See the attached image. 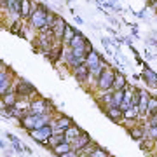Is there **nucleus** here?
<instances>
[{"mask_svg":"<svg viewBox=\"0 0 157 157\" xmlns=\"http://www.w3.org/2000/svg\"><path fill=\"white\" fill-rule=\"evenodd\" d=\"M63 44L61 42H54V45H52V49L49 51V52H45V58L47 59H51V63H59V59L63 58Z\"/></svg>","mask_w":157,"mask_h":157,"instance_id":"obj_10","label":"nucleus"},{"mask_svg":"<svg viewBox=\"0 0 157 157\" xmlns=\"http://www.w3.org/2000/svg\"><path fill=\"white\" fill-rule=\"evenodd\" d=\"M2 100V103H4V107H14L17 101V94L14 93V89H11L9 93H6V94L0 98Z\"/></svg>","mask_w":157,"mask_h":157,"instance_id":"obj_23","label":"nucleus"},{"mask_svg":"<svg viewBox=\"0 0 157 157\" xmlns=\"http://www.w3.org/2000/svg\"><path fill=\"white\" fill-rule=\"evenodd\" d=\"M28 135L32 140H35L37 143H42L44 140H49L52 136V126L47 124V126H42L39 129H33V131H28Z\"/></svg>","mask_w":157,"mask_h":157,"instance_id":"obj_6","label":"nucleus"},{"mask_svg":"<svg viewBox=\"0 0 157 157\" xmlns=\"http://www.w3.org/2000/svg\"><path fill=\"white\" fill-rule=\"evenodd\" d=\"M150 2H154V0H150Z\"/></svg>","mask_w":157,"mask_h":157,"instance_id":"obj_39","label":"nucleus"},{"mask_svg":"<svg viewBox=\"0 0 157 157\" xmlns=\"http://www.w3.org/2000/svg\"><path fill=\"white\" fill-rule=\"evenodd\" d=\"M12 89H14V93L17 94V98H26V100H30V101L39 96V91L35 89V86L32 84V82H28L26 78H21V77L14 78Z\"/></svg>","mask_w":157,"mask_h":157,"instance_id":"obj_1","label":"nucleus"},{"mask_svg":"<svg viewBox=\"0 0 157 157\" xmlns=\"http://www.w3.org/2000/svg\"><path fill=\"white\" fill-rule=\"evenodd\" d=\"M129 135H131V138L133 140H136L138 143H140L143 138H147V126H133V128H129Z\"/></svg>","mask_w":157,"mask_h":157,"instance_id":"obj_14","label":"nucleus"},{"mask_svg":"<svg viewBox=\"0 0 157 157\" xmlns=\"http://www.w3.org/2000/svg\"><path fill=\"white\" fill-rule=\"evenodd\" d=\"M65 141V133H52V136L49 138V147L52 148L58 143H63Z\"/></svg>","mask_w":157,"mask_h":157,"instance_id":"obj_28","label":"nucleus"},{"mask_svg":"<svg viewBox=\"0 0 157 157\" xmlns=\"http://www.w3.org/2000/svg\"><path fill=\"white\" fill-rule=\"evenodd\" d=\"M147 138H150V140L157 141V126H152V128H148V126H147Z\"/></svg>","mask_w":157,"mask_h":157,"instance_id":"obj_29","label":"nucleus"},{"mask_svg":"<svg viewBox=\"0 0 157 157\" xmlns=\"http://www.w3.org/2000/svg\"><path fill=\"white\" fill-rule=\"evenodd\" d=\"M112 2H115V0H112Z\"/></svg>","mask_w":157,"mask_h":157,"instance_id":"obj_38","label":"nucleus"},{"mask_svg":"<svg viewBox=\"0 0 157 157\" xmlns=\"http://www.w3.org/2000/svg\"><path fill=\"white\" fill-rule=\"evenodd\" d=\"M65 25H67V21H65L61 16H56L54 25H52V37H54V40H56V42H61L63 32H65ZM61 44H63V42H61Z\"/></svg>","mask_w":157,"mask_h":157,"instance_id":"obj_11","label":"nucleus"},{"mask_svg":"<svg viewBox=\"0 0 157 157\" xmlns=\"http://www.w3.org/2000/svg\"><path fill=\"white\" fill-rule=\"evenodd\" d=\"M30 113H37V115H52V103L45 98H33L30 101V108H28Z\"/></svg>","mask_w":157,"mask_h":157,"instance_id":"obj_4","label":"nucleus"},{"mask_svg":"<svg viewBox=\"0 0 157 157\" xmlns=\"http://www.w3.org/2000/svg\"><path fill=\"white\" fill-rule=\"evenodd\" d=\"M143 80L148 84V87H154V89H157V73L154 72V70H150V68H145V70H143Z\"/></svg>","mask_w":157,"mask_h":157,"instance_id":"obj_17","label":"nucleus"},{"mask_svg":"<svg viewBox=\"0 0 157 157\" xmlns=\"http://www.w3.org/2000/svg\"><path fill=\"white\" fill-rule=\"evenodd\" d=\"M11 68H7V67H0V82L2 80H6L7 78V75H11Z\"/></svg>","mask_w":157,"mask_h":157,"instance_id":"obj_32","label":"nucleus"},{"mask_svg":"<svg viewBox=\"0 0 157 157\" xmlns=\"http://www.w3.org/2000/svg\"><path fill=\"white\" fill-rule=\"evenodd\" d=\"M98 147H100V145H96L94 141H91L89 145H86V147H84V150H82V152H84V154H87V155H91V154H93V152H94Z\"/></svg>","mask_w":157,"mask_h":157,"instance_id":"obj_31","label":"nucleus"},{"mask_svg":"<svg viewBox=\"0 0 157 157\" xmlns=\"http://www.w3.org/2000/svg\"><path fill=\"white\" fill-rule=\"evenodd\" d=\"M35 6L32 4V0H19V14H21V21L23 19H26L28 21L30 14L33 12Z\"/></svg>","mask_w":157,"mask_h":157,"instance_id":"obj_13","label":"nucleus"},{"mask_svg":"<svg viewBox=\"0 0 157 157\" xmlns=\"http://www.w3.org/2000/svg\"><path fill=\"white\" fill-rule=\"evenodd\" d=\"M155 113H157V98L155 96H150V98H148V105H147L145 117L148 119L150 115H155Z\"/></svg>","mask_w":157,"mask_h":157,"instance_id":"obj_26","label":"nucleus"},{"mask_svg":"<svg viewBox=\"0 0 157 157\" xmlns=\"http://www.w3.org/2000/svg\"><path fill=\"white\" fill-rule=\"evenodd\" d=\"M148 98L150 94L147 93L145 89H140V100H138V113H140V117H145L147 113V105H148Z\"/></svg>","mask_w":157,"mask_h":157,"instance_id":"obj_15","label":"nucleus"},{"mask_svg":"<svg viewBox=\"0 0 157 157\" xmlns=\"http://www.w3.org/2000/svg\"><path fill=\"white\" fill-rule=\"evenodd\" d=\"M51 9L45 4H37V7L33 9V12L30 14V17H28V23H30V26L33 30H42L44 26H47V12H49Z\"/></svg>","mask_w":157,"mask_h":157,"instance_id":"obj_2","label":"nucleus"},{"mask_svg":"<svg viewBox=\"0 0 157 157\" xmlns=\"http://www.w3.org/2000/svg\"><path fill=\"white\" fill-rule=\"evenodd\" d=\"M77 154H78V152L70 150V152H67V154H65V155H61V157H77Z\"/></svg>","mask_w":157,"mask_h":157,"instance_id":"obj_35","label":"nucleus"},{"mask_svg":"<svg viewBox=\"0 0 157 157\" xmlns=\"http://www.w3.org/2000/svg\"><path fill=\"white\" fill-rule=\"evenodd\" d=\"M128 86V78L124 77L122 73L115 72V77H113V84H112V91H119V89H124Z\"/></svg>","mask_w":157,"mask_h":157,"instance_id":"obj_21","label":"nucleus"},{"mask_svg":"<svg viewBox=\"0 0 157 157\" xmlns=\"http://www.w3.org/2000/svg\"><path fill=\"white\" fill-rule=\"evenodd\" d=\"M51 150H52V154H54L56 157H61V155H65L67 152L72 150V145H70L68 141H63V143H58V145H54Z\"/></svg>","mask_w":157,"mask_h":157,"instance_id":"obj_19","label":"nucleus"},{"mask_svg":"<svg viewBox=\"0 0 157 157\" xmlns=\"http://www.w3.org/2000/svg\"><path fill=\"white\" fill-rule=\"evenodd\" d=\"M72 72H73V77L77 78V82H80V84H84V82H87L91 78V70L86 67L84 63L78 65V67H75Z\"/></svg>","mask_w":157,"mask_h":157,"instance_id":"obj_9","label":"nucleus"},{"mask_svg":"<svg viewBox=\"0 0 157 157\" xmlns=\"http://www.w3.org/2000/svg\"><path fill=\"white\" fill-rule=\"evenodd\" d=\"M72 124H73V121L70 117H67V115H58V117L51 119V126H52L54 129H61V131L68 129Z\"/></svg>","mask_w":157,"mask_h":157,"instance_id":"obj_12","label":"nucleus"},{"mask_svg":"<svg viewBox=\"0 0 157 157\" xmlns=\"http://www.w3.org/2000/svg\"><path fill=\"white\" fill-rule=\"evenodd\" d=\"M147 121H148V122H147V126H148V128H152V126H157V113H155V115H150Z\"/></svg>","mask_w":157,"mask_h":157,"instance_id":"obj_33","label":"nucleus"},{"mask_svg":"<svg viewBox=\"0 0 157 157\" xmlns=\"http://www.w3.org/2000/svg\"><path fill=\"white\" fill-rule=\"evenodd\" d=\"M122 100H124V89H119L112 93V107H121Z\"/></svg>","mask_w":157,"mask_h":157,"instance_id":"obj_27","label":"nucleus"},{"mask_svg":"<svg viewBox=\"0 0 157 157\" xmlns=\"http://www.w3.org/2000/svg\"><path fill=\"white\" fill-rule=\"evenodd\" d=\"M75 21H77L78 25H82V23H84V21H82V17H80V16H75Z\"/></svg>","mask_w":157,"mask_h":157,"instance_id":"obj_36","label":"nucleus"},{"mask_svg":"<svg viewBox=\"0 0 157 157\" xmlns=\"http://www.w3.org/2000/svg\"><path fill=\"white\" fill-rule=\"evenodd\" d=\"M112 93H113L112 89L110 91H101V94L98 96V103H100L103 108H107V107L112 105Z\"/></svg>","mask_w":157,"mask_h":157,"instance_id":"obj_22","label":"nucleus"},{"mask_svg":"<svg viewBox=\"0 0 157 157\" xmlns=\"http://www.w3.org/2000/svg\"><path fill=\"white\" fill-rule=\"evenodd\" d=\"M12 82H14V78H12V73H11V75H7L6 80H2V82H0V98L6 94V93H9V91L12 89Z\"/></svg>","mask_w":157,"mask_h":157,"instance_id":"obj_25","label":"nucleus"},{"mask_svg":"<svg viewBox=\"0 0 157 157\" xmlns=\"http://www.w3.org/2000/svg\"><path fill=\"white\" fill-rule=\"evenodd\" d=\"M89 157H108V152L105 150V148H101V147H98L93 154H91Z\"/></svg>","mask_w":157,"mask_h":157,"instance_id":"obj_30","label":"nucleus"},{"mask_svg":"<svg viewBox=\"0 0 157 157\" xmlns=\"http://www.w3.org/2000/svg\"><path fill=\"white\" fill-rule=\"evenodd\" d=\"M113 77H115V70L107 67L100 73V77L96 78V87H98V91H110L112 89Z\"/></svg>","mask_w":157,"mask_h":157,"instance_id":"obj_5","label":"nucleus"},{"mask_svg":"<svg viewBox=\"0 0 157 157\" xmlns=\"http://www.w3.org/2000/svg\"><path fill=\"white\" fill-rule=\"evenodd\" d=\"M6 138H7L9 141H12V143H17V141H19V140L16 138V136H14V135H11V133H7V135H6Z\"/></svg>","mask_w":157,"mask_h":157,"instance_id":"obj_34","label":"nucleus"},{"mask_svg":"<svg viewBox=\"0 0 157 157\" xmlns=\"http://www.w3.org/2000/svg\"><path fill=\"white\" fill-rule=\"evenodd\" d=\"M77 157H89V155H87V154H84V152H78Z\"/></svg>","mask_w":157,"mask_h":157,"instance_id":"obj_37","label":"nucleus"},{"mask_svg":"<svg viewBox=\"0 0 157 157\" xmlns=\"http://www.w3.org/2000/svg\"><path fill=\"white\" fill-rule=\"evenodd\" d=\"M51 119L52 115H37V113H26L25 117L19 121V126L26 131H33V129H39L42 126H47L51 124Z\"/></svg>","mask_w":157,"mask_h":157,"instance_id":"obj_3","label":"nucleus"},{"mask_svg":"<svg viewBox=\"0 0 157 157\" xmlns=\"http://www.w3.org/2000/svg\"><path fill=\"white\" fill-rule=\"evenodd\" d=\"M75 33H77V30L73 28L72 25H65V32H63V39H61V42H63V45H68L70 42H72V39L75 37Z\"/></svg>","mask_w":157,"mask_h":157,"instance_id":"obj_20","label":"nucleus"},{"mask_svg":"<svg viewBox=\"0 0 157 157\" xmlns=\"http://www.w3.org/2000/svg\"><path fill=\"white\" fill-rule=\"evenodd\" d=\"M105 61V59H103V58H101V54L100 52H98V51H91V52H87V56H86V59H84V65L87 68H89L91 72H94L96 68L100 67L101 63Z\"/></svg>","mask_w":157,"mask_h":157,"instance_id":"obj_7","label":"nucleus"},{"mask_svg":"<svg viewBox=\"0 0 157 157\" xmlns=\"http://www.w3.org/2000/svg\"><path fill=\"white\" fill-rule=\"evenodd\" d=\"M105 113H107V117L110 119V121H113V122H122L124 117H122V110L119 107H107L105 108Z\"/></svg>","mask_w":157,"mask_h":157,"instance_id":"obj_16","label":"nucleus"},{"mask_svg":"<svg viewBox=\"0 0 157 157\" xmlns=\"http://www.w3.org/2000/svg\"><path fill=\"white\" fill-rule=\"evenodd\" d=\"M80 133H82V129L78 128L77 124H72V126H70L68 129H65V141L72 143V141L75 140V138H77Z\"/></svg>","mask_w":157,"mask_h":157,"instance_id":"obj_18","label":"nucleus"},{"mask_svg":"<svg viewBox=\"0 0 157 157\" xmlns=\"http://www.w3.org/2000/svg\"><path fill=\"white\" fill-rule=\"evenodd\" d=\"M91 141H93V140H91V136L87 135L86 131H82V133H80V135H78L77 138L70 143V145H72V150L73 152H82V150H84V147L89 145Z\"/></svg>","mask_w":157,"mask_h":157,"instance_id":"obj_8","label":"nucleus"},{"mask_svg":"<svg viewBox=\"0 0 157 157\" xmlns=\"http://www.w3.org/2000/svg\"><path fill=\"white\" fill-rule=\"evenodd\" d=\"M122 117H124V121H138L140 119V113H138V108L136 107H131V108H128V110H124L122 112ZM122 121V122H124Z\"/></svg>","mask_w":157,"mask_h":157,"instance_id":"obj_24","label":"nucleus"}]
</instances>
